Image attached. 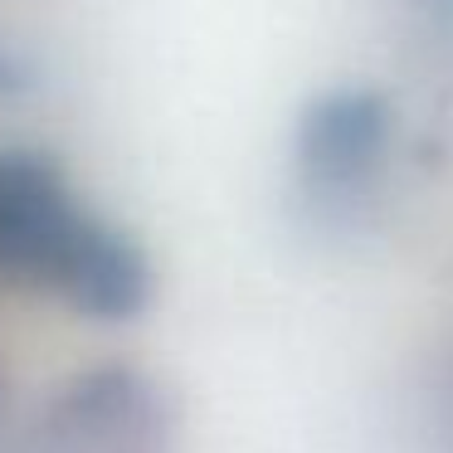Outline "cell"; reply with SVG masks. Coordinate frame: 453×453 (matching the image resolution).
I'll return each instance as SVG.
<instances>
[{
	"instance_id": "6da1fadb",
	"label": "cell",
	"mask_w": 453,
	"mask_h": 453,
	"mask_svg": "<svg viewBox=\"0 0 453 453\" xmlns=\"http://www.w3.org/2000/svg\"><path fill=\"white\" fill-rule=\"evenodd\" d=\"M15 88H25V64L0 44V93H15Z\"/></svg>"
}]
</instances>
